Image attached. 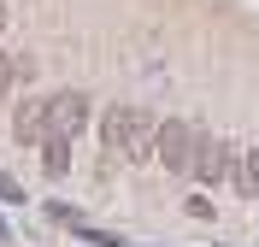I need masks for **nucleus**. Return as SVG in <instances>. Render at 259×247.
<instances>
[{
    "label": "nucleus",
    "mask_w": 259,
    "mask_h": 247,
    "mask_svg": "<svg viewBox=\"0 0 259 247\" xmlns=\"http://www.w3.org/2000/svg\"><path fill=\"white\" fill-rule=\"evenodd\" d=\"M41 165H48V177H65L71 171V141L65 135H48L41 141Z\"/></svg>",
    "instance_id": "7"
},
{
    "label": "nucleus",
    "mask_w": 259,
    "mask_h": 247,
    "mask_svg": "<svg viewBox=\"0 0 259 247\" xmlns=\"http://www.w3.org/2000/svg\"><path fill=\"white\" fill-rule=\"evenodd\" d=\"M0 200H12V206L24 200V188H18V177H6V171H0Z\"/></svg>",
    "instance_id": "8"
},
{
    "label": "nucleus",
    "mask_w": 259,
    "mask_h": 247,
    "mask_svg": "<svg viewBox=\"0 0 259 247\" xmlns=\"http://www.w3.org/2000/svg\"><path fill=\"white\" fill-rule=\"evenodd\" d=\"M12 71H18V65L6 59V53H0V94H6V82H12Z\"/></svg>",
    "instance_id": "9"
},
{
    "label": "nucleus",
    "mask_w": 259,
    "mask_h": 247,
    "mask_svg": "<svg viewBox=\"0 0 259 247\" xmlns=\"http://www.w3.org/2000/svg\"><path fill=\"white\" fill-rule=\"evenodd\" d=\"M0 24H6V0H0Z\"/></svg>",
    "instance_id": "10"
},
{
    "label": "nucleus",
    "mask_w": 259,
    "mask_h": 247,
    "mask_svg": "<svg viewBox=\"0 0 259 247\" xmlns=\"http://www.w3.org/2000/svg\"><path fill=\"white\" fill-rule=\"evenodd\" d=\"M82 124H89V94L77 88H65V94L48 100V135H65V141H77Z\"/></svg>",
    "instance_id": "1"
},
{
    "label": "nucleus",
    "mask_w": 259,
    "mask_h": 247,
    "mask_svg": "<svg viewBox=\"0 0 259 247\" xmlns=\"http://www.w3.org/2000/svg\"><path fill=\"white\" fill-rule=\"evenodd\" d=\"M0 235H6V224H0Z\"/></svg>",
    "instance_id": "11"
},
{
    "label": "nucleus",
    "mask_w": 259,
    "mask_h": 247,
    "mask_svg": "<svg viewBox=\"0 0 259 247\" xmlns=\"http://www.w3.org/2000/svg\"><path fill=\"white\" fill-rule=\"evenodd\" d=\"M48 100L53 94H35V100H24L18 106V118H12V135L30 147V141H48Z\"/></svg>",
    "instance_id": "4"
},
{
    "label": "nucleus",
    "mask_w": 259,
    "mask_h": 247,
    "mask_svg": "<svg viewBox=\"0 0 259 247\" xmlns=\"http://www.w3.org/2000/svg\"><path fill=\"white\" fill-rule=\"evenodd\" d=\"M194 141H200V130H189L183 118H165L159 124V159H165V171H194Z\"/></svg>",
    "instance_id": "2"
},
{
    "label": "nucleus",
    "mask_w": 259,
    "mask_h": 247,
    "mask_svg": "<svg viewBox=\"0 0 259 247\" xmlns=\"http://www.w3.org/2000/svg\"><path fill=\"white\" fill-rule=\"evenodd\" d=\"M130 130H136V106H112V112L100 118V141H106L112 153L130 147Z\"/></svg>",
    "instance_id": "6"
},
{
    "label": "nucleus",
    "mask_w": 259,
    "mask_h": 247,
    "mask_svg": "<svg viewBox=\"0 0 259 247\" xmlns=\"http://www.w3.org/2000/svg\"><path fill=\"white\" fill-rule=\"evenodd\" d=\"M230 182H236V194H242V200H259V147L230 153Z\"/></svg>",
    "instance_id": "5"
},
{
    "label": "nucleus",
    "mask_w": 259,
    "mask_h": 247,
    "mask_svg": "<svg viewBox=\"0 0 259 247\" xmlns=\"http://www.w3.org/2000/svg\"><path fill=\"white\" fill-rule=\"evenodd\" d=\"M194 177L206 182H224L230 177V141H218V135H200V141H194Z\"/></svg>",
    "instance_id": "3"
}]
</instances>
